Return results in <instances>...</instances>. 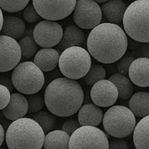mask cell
Masks as SVG:
<instances>
[{
    "label": "cell",
    "instance_id": "cell-1",
    "mask_svg": "<svg viewBox=\"0 0 149 149\" xmlns=\"http://www.w3.org/2000/svg\"><path fill=\"white\" fill-rule=\"evenodd\" d=\"M128 45L124 30L111 23H103L94 27L87 39V48L91 56L103 64L118 61L126 54Z\"/></svg>",
    "mask_w": 149,
    "mask_h": 149
},
{
    "label": "cell",
    "instance_id": "cell-2",
    "mask_svg": "<svg viewBox=\"0 0 149 149\" xmlns=\"http://www.w3.org/2000/svg\"><path fill=\"white\" fill-rule=\"evenodd\" d=\"M84 99L81 85L75 80L58 78L51 81L44 93L45 104L54 115L69 117L80 110Z\"/></svg>",
    "mask_w": 149,
    "mask_h": 149
},
{
    "label": "cell",
    "instance_id": "cell-3",
    "mask_svg": "<svg viewBox=\"0 0 149 149\" xmlns=\"http://www.w3.org/2000/svg\"><path fill=\"white\" fill-rule=\"evenodd\" d=\"M45 137L43 130L37 121L24 117L10 124L5 140L9 149H41Z\"/></svg>",
    "mask_w": 149,
    "mask_h": 149
},
{
    "label": "cell",
    "instance_id": "cell-4",
    "mask_svg": "<svg viewBox=\"0 0 149 149\" xmlns=\"http://www.w3.org/2000/svg\"><path fill=\"white\" fill-rule=\"evenodd\" d=\"M122 22L124 31L132 40L149 42V0H136L130 4Z\"/></svg>",
    "mask_w": 149,
    "mask_h": 149
},
{
    "label": "cell",
    "instance_id": "cell-5",
    "mask_svg": "<svg viewBox=\"0 0 149 149\" xmlns=\"http://www.w3.org/2000/svg\"><path fill=\"white\" fill-rule=\"evenodd\" d=\"M91 66V56L88 51L80 46H72L60 54L58 67L66 78L78 80L84 78Z\"/></svg>",
    "mask_w": 149,
    "mask_h": 149
},
{
    "label": "cell",
    "instance_id": "cell-6",
    "mask_svg": "<svg viewBox=\"0 0 149 149\" xmlns=\"http://www.w3.org/2000/svg\"><path fill=\"white\" fill-rule=\"evenodd\" d=\"M11 81L21 94H34L40 91L45 84L43 72L32 61L18 64L12 72Z\"/></svg>",
    "mask_w": 149,
    "mask_h": 149
},
{
    "label": "cell",
    "instance_id": "cell-7",
    "mask_svg": "<svg viewBox=\"0 0 149 149\" xmlns=\"http://www.w3.org/2000/svg\"><path fill=\"white\" fill-rule=\"evenodd\" d=\"M102 123L107 134L113 137L124 138L134 132L136 118L130 108L122 105H114L106 111Z\"/></svg>",
    "mask_w": 149,
    "mask_h": 149
},
{
    "label": "cell",
    "instance_id": "cell-8",
    "mask_svg": "<svg viewBox=\"0 0 149 149\" xmlns=\"http://www.w3.org/2000/svg\"><path fill=\"white\" fill-rule=\"evenodd\" d=\"M108 145L104 132L97 127L84 126L70 136L69 149H108Z\"/></svg>",
    "mask_w": 149,
    "mask_h": 149
},
{
    "label": "cell",
    "instance_id": "cell-9",
    "mask_svg": "<svg viewBox=\"0 0 149 149\" xmlns=\"http://www.w3.org/2000/svg\"><path fill=\"white\" fill-rule=\"evenodd\" d=\"M72 13L74 23L81 29H93L101 24V7L94 0H77Z\"/></svg>",
    "mask_w": 149,
    "mask_h": 149
},
{
    "label": "cell",
    "instance_id": "cell-10",
    "mask_svg": "<svg viewBox=\"0 0 149 149\" xmlns=\"http://www.w3.org/2000/svg\"><path fill=\"white\" fill-rule=\"evenodd\" d=\"M77 0H32L40 16L45 20L59 21L68 17L74 10Z\"/></svg>",
    "mask_w": 149,
    "mask_h": 149
},
{
    "label": "cell",
    "instance_id": "cell-11",
    "mask_svg": "<svg viewBox=\"0 0 149 149\" xmlns=\"http://www.w3.org/2000/svg\"><path fill=\"white\" fill-rule=\"evenodd\" d=\"M32 34L38 46L43 48H51L57 46L61 41L63 29L56 21L44 20L35 26Z\"/></svg>",
    "mask_w": 149,
    "mask_h": 149
},
{
    "label": "cell",
    "instance_id": "cell-12",
    "mask_svg": "<svg viewBox=\"0 0 149 149\" xmlns=\"http://www.w3.org/2000/svg\"><path fill=\"white\" fill-rule=\"evenodd\" d=\"M21 51L16 40L0 35V72L13 70L21 59Z\"/></svg>",
    "mask_w": 149,
    "mask_h": 149
},
{
    "label": "cell",
    "instance_id": "cell-13",
    "mask_svg": "<svg viewBox=\"0 0 149 149\" xmlns=\"http://www.w3.org/2000/svg\"><path fill=\"white\" fill-rule=\"evenodd\" d=\"M93 103L99 107L113 106L118 98V91L110 80H102L92 86L90 92Z\"/></svg>",
    "mask_w": 149,
    "mask_h": 149
},
{
    "label": "cell",
    "instance_id": "cell-14",
    "mask_svg": "<svg viewBox=\"0 0 149 149\" xmlns=\"http://www.w3.org/2000/svg\"><path fill=\"white\" fill-rule=\"evenodd\" d=\"M28 110L29 104L26 97L21 93H13L8 104L2 110V113L8 120L15 121L24 118Z\"/></svg>",
    "mask_w": 149,
    "mask_h": 149
},
{
    "label": "cell",
    "instance_id": "cell-15",
    "mask_svg": "<svg viewBox=\"0 0 149 149\" xmlns=\"http://www.w3.org/2000/svg\"><path fill=\"white\" fill-rule=\"evenodd\" d=\"M129 77L134 85L142 88L149 86V58H135L129 70Z\"/></svg>",
    "mask_w": 149,
    "mask_h": 149
},
{
    "label": "cell",
    "instance_id": "cell-16",
    "mask_svg": "<svg viewBox=\"0 0 149 149\" xmlns=\"http://www.w3.org/2000/svg\"><path fill=\"white\" fill-rule=\"evenodd\" d=\"M60 54L54 48H42L38 51L34 58V63L42 72L53 71L58 65Z\"/></svg>",
    "mask_w": 149,
    "mask_h": 149
},
{
    "label": "cell",
    "instance_id": "cell-17",
    "mask_svg": "<svg viewBox=\"0 0 149 149\" xmlns=\"http://www.w3.org/2000/svg\"><path fill=\"white\" fill-rule=\"evenodd\" d=\"M103 116L104 114L100 107L92 103L81 106L78 110V121L81 127H97L102 122Z\"/></svg>",
    "mask_w": 149,
    "mask_h": 149
},
{
    "label": "cell",
    "instance_id": "cell-18",
    "mask_svg": "<svg viewBox=\"0 0 149 149\" xmlns=\"http://www.w3.org/2000/svg\"><path fill=\"white\" fill-rule=\"evenodd\" d=\"M127 7L122 0H109L101 7L102 15L111 24L118 25L123 21Z\"/></svg>",
    "mask_w": 149,
    "mask_h": 149
},
{
    "label": "cell",
    "instance_id": "cell-19",
    "mask_svg": "<svg viewBox=\"0 0 149 149\" xmlns=\"http://www.w3.org/2000/svg\"><path fill=\"white\" fill-rule=\"evenodd\" d=\"M84 33L80 27L75 25L67 26L63 32L62 38L57 45V51L63 52L67 48L72 46H78L84 40Z\"/></svg>",
    "mask_w": 149,
    "mask_h": 149
},
{
    "label": "cell",
    "instance_id": "cell-20",
    "mask_svg": "<svg viewBox=\"0 0 149 149\" xmlns=\"http://www.w3.org/2000/svg\"><path fill=\"white\" fill-rule=\"evenodd\" d=\"M26 26L21 18L15 15H6L4 17L2 35L8 36L15 40L21 39L25 31Z\"/></svg>",
    "mask_w": 149,
    "mask_h": 149
},
{
    "label": "cell",
    "instance_id": "cell-21",
    "mask_svg": "<svg viewBox=\"0 0 149 149\" xmlns=\"http://www.w3.org/2000/svg\"><path fill=\"white\" fill-rule=\"evenodd\" d=\"M129 107L134 116L144 118L149 116V93L139 91L130 98Z\"/></svg>",
    "mask_w": 149,
    "mask_h": 149
},
{
    "label": "cell",
    "instance_id": "cell-22",
    "mask_svg": "<svg viewBox=\"0 0 149 149\" xmlns=\"http://www.w3.org/2000/svg\"><path fill=\"white\" fill-rule=\"evenodd\" d=\"M133 143L136 149H149V116L136 124L133 132Z\"/></svg>",
    "mask_w": 149,
    "mask_h": 149
},
{
    "label": "cell",
    "instance_id": "cell-23",
    "mask_svg": "<svg viewBox=\"0 0 149 149\" xmlns=\"http://www.w3.org/2000/svg\"><path fill=\"white\" fill-rule=\"evenodd\" d=\"M70 136L61 130L51 131L45 137L44 149H69Z\"/></svg>",
    "mask_w": 149,
    "mask_h": 149
},
{
    "label": "cell",
    "instance_id": "cell-24",
    "mask_svg": "<svg viewBox=\"0 0 149 149\" xmlns=\"http://www.w3.org/2000/svg\"><path fill=\"white\" fill-rule=\"evenodd\" d=\"M111 82L117 87L118 91V98L121 100H128L133 95L134 88L132 81L127 76L120 73H116L109 78Z\"/></svg>",
    "mask_w": 149,
    "mask_h": 149
},
{
    "label": "cell",
    "instance_id": "cell-25",
    "mask_svg": "<svg viewBox=\"0 0 149 149\" xmlns=\"http://www.w3.org/2000/svg\"><path fill=\"white\" fill-rule=\"evenodd\" d=\"M33 119L40 124L44 132L48 133L54 129L56 123V118L55 115L47 111H40L35 113L32 116Z\"/></svg>",
    "mask_w": 149,
    "mask_h": 149
},
{
    "label": "cell",
    "instance_id": "cell-26",
    "mask_svg": "<svg viewBox=\"0 0 149 149\" xmlns=\"http://www.w3.org/2000/svg\"><path fill=\"white\" fill-rule=\"evenodd\" d=\"M106 76V72L104 67L100 64H92L89 70L84 77V81L88 85L91 86L97 83L98 81L104 80Z\"/></svg>",
    "mask_w": 149,
    "mask_h": 149
},
{
    "label": "cell",
    "instance_id": "cell-27",
    "mask_svg": "<svg viewBox=\"0 0 149 149\" xmlns=\"http://www.w3.org/2000/svg\"><path fill=\"white\" fill-rule=\"evenodd\" d=\"M18 44L21 48V56L24 58H31L38 51V45L31 36L23 37L20 40Z\"/></svg>",
    "mask_w": 149,
    "mask_h": 149
},
{
    "label": "cell",
    "instance_id": "cell-28",
    "mask_svg": "<svg viewBox=\"0 0 149 149\" xmlns=\"http://www.w3.org/2000/svg\"><path fill=\"white\" fill-rule=\"evenodd\" d=\"M30 0H0V8L8 13H16L24 10Z\"/></svg>",
    "mask_w": 149,
    "mask_h": 149
},
{
    "label": "cell",
    "instance_id": "cell-29",
    "mask_svg": "<svg viewBox=\"0 0 149 149\" xmlns=\"http://www.w3.org/2000/svg\"><path fill=\"white\" fill-rule=\"evenodd\" d=\"M29 104L28 112L30 113H35L40 111L45 104V100L39 94H29L27 97Z\"/></svg>",
    "mask_w": 149,
    "mask_h": 149
},
{
    "label": "cell",
    "instance_id": "cell-30",
    "mask_svg": "<svg viewBox=\"0 0 149 149\" xmlns=\"http://www.w3.org/2000/svg\"><path fill=\"white\" fill-rule=\"evenodd\" d=\"M134 60V57L133 56H123L118 61H117V70L119 72L120 74H128L129 70L132 61Z\"/></svg>",
    "mask_w": 149,
    "mask_h": 149
},
{
    "label": "cell",
    "instance_id": "cell-31",
    "mask_svg": "<svg viewBox=\"0 0 149 149\" xmlns=\"http://www.w3.org/2000/svg\"><path fill=\"white\" fill-rule=\"evenodd\" d=\"M40 16L34 8L33 4H29L24 10V18L30 24H34L40 19Z\"/></svg>",
    "mask_w": 149,
    "mask_h": 149
},
{
    "label": "cell",
    "instance_id": "cell-32",
    "mask_svg": "<svg viewBox=\"0 0 149 149\" xmlns=\"http://www.w3.org/2000/svg\"><path fill=\"white\" fill-rule=\"evenodd\" d=\"M134 54L138 58H149V42H140L135 44Z\"/></svg>",
    "mask_w": 149,
    "mask_h": 149
},
{
    "label": "cell",
    "instance_id": "cell-33",
    "mask_svg": "<svg viewBox=\"0 0 149 149\" xmlns=\"http://www.w3.org/2000/svg\"><path fill=\"white\" fill-rule=\"evenodd\" d=\"M10 91L5 85L0 84V110H3L10 100Z\"/></svg>",
    "mask_w": 149,
    "mask_h": 149
},
{
    "label": "cell",
    "instance_id": "cell-34",
    "mask_svg": "<svg viewBox=\"0 0 149 149\" xmlns=\"http://www.w3.org/2000/svg\"><path fill=\"white\" fill-rule=\"evenodd\" d=\"M81 127V126L79 121H77L76 120H69V121H66L62 124L61 129H62L63 131H64L69 135L71 136L74 131H76Z\"/></svg>",
    "mask_w": 149,
    "mask_h": 149
},
{
    "label": "cell",
    "instance_id": "cell-35",
    "mask_svg": "<svg viewBox=\"0 0 149 149\" xmlns=\"http://www.w3.org/2000/svg\"><path fill=\"white\" fill-rule=\"evenodd\" d=\"M108 149H129V144L124 139L114 137L109 141Z\"/></svg>",
    "mask_w": 149,
    "mask_h": 149
},
{
    "label": "cell",
    "instance_id": "cell-36",
    "mask_svg": "<svg viewBox=\"0 0 149 149\" xmlns=\"http://www.w3.org/2000/svg\"><path fill=\"white\" fill-rule=\"evenodd\" d=\"M4 140H5V131L3 127L0 124V147L3 144Z\"/></svg>",
    "mask_w": 149,
    "mask_h": 149
},
{
    "label": "cell",
    "instance_id": "cell-37",
    "mask_svg": "<svg viewBox=\"0 0 149 149\" xmlns=\"http://www.w3.org/2000/svg\"><path fill=\"white\" fill-rule=\"evenodd\" d=\"M3 20H4L3 13H2V9L0 8V32H1V30H2V25H3Z\"/></svg>",
    "mask_w": 149,
    "mask_h": 149
},
{
    "label": "cell",
    "instance_id": "cell-38",
    "mask_svg": "<svg viewBox=\"0 0 149 149\" xmlns=\"http://www.w3.org/2000/svg\"><path fill=\"white\" fill-rule=\"evenodd\" d=\"M94 1L98 4H101V3H104V2L109 1V0H94Z\"/></svg>",
    "mask_w": 149,
    "mask_h": 149
},
{
    "label": "cell",
    "instance_id": "cell-39",
    "mask_svg": "<svg viewBox=\"0 0 149 149\" xmlns=\"http://www.w3.org/2000/svg\"><path fill=\"white\" fill-rule=\"evenodd\" d=\"M132 1H136V0H132Z\"/></svg>",
    "mask_w": 149,
    "mask_h": 149
},
{
    "label": "cell",
    "instance_id": "cell-40",
    "mask_svg": "<svg viewBox=\"0 0 149 149\" xmlns=\"http://www.w3.org/2000/svg\"><path fill=\"white\" fill-rule=\"evenodd\" d=\"M135 149H136V148H135Z\"/></svg>",
    "mask_w": 149,
    "mask_h": 149
}]
</instances>
